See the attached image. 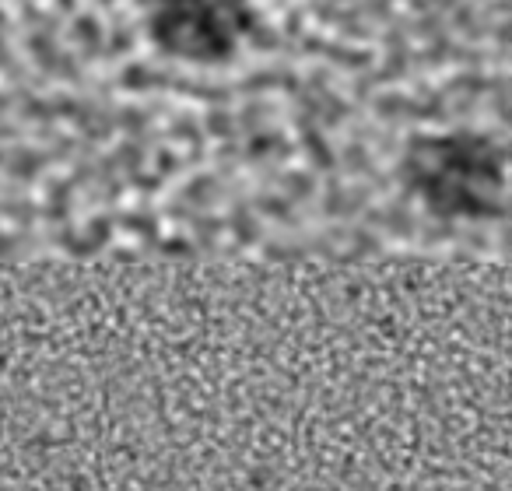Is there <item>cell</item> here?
I'll return each instance as SVG.
<instances>
[{
    "label": "cell",
    "instance_id": "1",
    "mask_svg": "<svg viewBox=\"0 0 512 491\" xmlns=\"http://www.w3.org/2000/svg\"><path fill=\"white\" fill-rule=\"evenodd\" d=\"M144 29L162 53L186 64L218 67L253 32V0H141Z\"/></svg>",
    "mask_w": 512,
    "mask_h": 491
}]
</instances>
